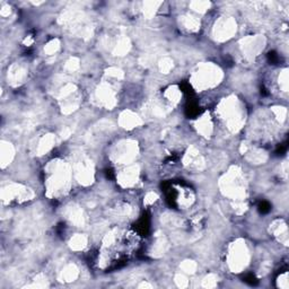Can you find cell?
<instances>
[{"label":"cell","mask_w":289,"mask_h":289,"mask_svg":"<svg viewBox=\"0 0 289 289\" xmlns=\"http://www.w3.org/2000/svg\"><path fill=\"white\" fill-rule=\"evenodd\" d=\"M35 193L28 186L21 183L10 182L1 189V201L3 205H22L34 199Z\"/></svg>","instance_id":"6"},{"label":"cell","mask_w":289,"mask_h":289,"mask_svg":"<svg viewBox=\"0 0 289 289\" xmlns=\"http://www.w3.org/2000/svg\"><path fill=\"white\" fill-rule=\"evenodd\" d=\"M157 199H158V196H157L155 192H153V191H152V192H148L147 194H146L144 202H145V205L149 206V205L155 204V202L157 201Z\"/></svg>","instance_id":"38"},{"label":"cell","mask_w":289,"mask_h":289,"mask_svg":"<svg viewBox=\"0 0 289 289\" xmlns=\"http://www.w3.org/2000/svg\"><path fill=\"white\" fill-rule=\"evenodd\" d=\"M160 5H162V2L158 1H146L142 5V14L147 20H151L158 12Z\"/></svg>","instance_id":"26"},{"label":"cell","mask_w":289,"mask_h":289,"mask_svg":"<svg viewBox=\"0 0 289 289\" xmlns=\"http://www.w3.org/2000/svg\"><path fill=\"white\" fill-rule=\"evenodd\" d=\"M216 113L226 129L231 132H237L244 127L246 119L245 106L241 100L234 95L225 97L217 105Z\"/></svg>","instance_id":"2"},{"label":"cell","mask_w":289,"mask_h":289,"mask_svg":"<svg viewBox=\"0 0 289 289\" xmlns=\"http://www.w3.org/2000/svg\"><path fill=\"white\" fill-rule=\"evenodd\" d=\"M197 268L198 264L192 260H185L183 261L181 264V269L183 270V272L187 273V275H193V273L197 271Z\"/></svg>","instance_id":"33"},{"label":"cell","mask_w":289,"mask_h":289,"mask_svg":"<svg viewBox=\"0 0 289 289\" xmlns=\"http://www.w3.org/2000/svg\"><path fill=\"white\" fill-rule=\"evenodd\" d=\"M55 145V136L54 134H44V136L37 141L36 145V154L37 155H44L51 151Z\"/></svg>","instance_id":"21"},{"label":"cell","mask_w":289,"mask_h":289,"mask_svg":"<svg viewBox=\"0 0 289 289\" xmlns=\"http://www.w3.org/2000/svg\"><path fill=\"white\" fill-rule=\"evenodd\" d=\"M183 164L186 168H189L191 171H201L204 170L206 160L205 157L200 151L197 147H190L187 149L184 157H183Z\"/></svg>","instance_id":"12"},{"label":"cell","mask_w":289,"mask_h":289,"mask_svg":"<svg viewBox=\"0 0 289 289\" xmlns=\"http://www.w3.org/2000/svg\"><path fill=\"white\" fill-rule=\"evenodd\" d=\"M271 112H272V114H273V116H275V119L276 121L278 122V123H284L285 121H286L287 120V108L286 107H283V106H273V107H271Z\"/></svg>","instance_id":"28"},{"label":"cell","mask_w":289,"mask_h":289,"mask_svg":"<svg viewBox=\"0 0 289 289\" xmlns=\"http://www.w3.org/2000/svg\"><path fill=\"white\" fill-rule=\"evenodd\" d=\"M265 43L263 35H250L239 41L238 46L244 59L253 60L263 51Z\"/></svg>","instance_id":"9"},{"label":"cell","mask_w":289,"mask_h":289,"mask_svg":"<svg viewBox=\"0 0 289 289\" xmlns=\"http://www.w3.org/2000/svg\"><path fill=\"white\" fill-rule=\"evenodd\" d=\"M47 196L51 199L65 197L73 185V167L62 159H53L46 170Z\"/></svg>","instance_id":"1"},{"label":"cell","mask_w":289,"mask_h":289,"mask_svg":"<svg viewBox=\"0 0 289 289\" xmlns=\"http://www.w3.org/2000/svg\"><path fill=\"white\" fill-rule=\"evenodd\" d=\"M163 97L165 102H166L168 105H171V106H175V105H178L180 102H181L182 92L178 86L172 85L170 86V87L165 89Z\"/></svg>","instance_id":"20"},{"label":"cell","mask_w":289,"mask_h":289,"mask_svg":"<svg viewBox=\"0 0 289 289\" xmlns=\"http://www.w3.org/2000/svg\"><path fill=\"white\" fill-rule=\"evenodd\" d=\"M194 129L197 130V132L200 134L201 137L209 139L212 136L213 132V123L212 119L209 113L202 114L200 118L196 120L194 122Z\"/></svg>","instance_id":"16"},{"label":"cell","mask_w":289,"mask_h":289,"mask_svg":"<svg viewBox=\"0 0 289 289\" xmlns=\"http://www.w3.org/2000/svg\"><path fill=\"white\" fill-rule=\"evenodd\" d=\"M130 40L127 36L120 37L119 40H116V42L113 46V53L115 55H125L130 50Z\"/></svg>","instance_id":"24"},{"label":"cell","mask_w":289,"mask_h":289,"mask_svg":"<svg viewBox=\"0 0 289 289\" xmlns=\"http://www.w3.org/2000/svg\"><path fill=\"white\" fill-rule=\"evenodd\" d=\"M211 3L209 1H192L190 2V7L192 8V10L197 12L199 14H204L207 12V10L210 8Z\"/></svg>","instance_id":"30"},{"label":"cell","mask_w":289,"mask_h":289,"mask_svg":"<svg viewBox=\"0 0 289 289\" xmlns=\"http://www.w3.org/2000/svg\"><path fill=\"white\" fill-rule=\"evenodd\" d=\"M96 103L105 108H113L116 105V94L108 82H102L94 93Z\"/></svg>","instance_id":"11"},{"label":"cell","mask_w":289,"mask_h":289,"mask_svg":"<svg viewBox=\"0 0 289 289\" xmlns=\"http://www.w3.org/2000/svg\"><path fill=\"white\" fill-rule=\"evenodd\" d=\"M180 27L187 33H196L200 29V22L191 15H183L179 20Z\"/></svg>","instance_id":"19"},{"label":"cell","mask_w":289,"mask_h":289,"mask_svg":"<svg viewBox=\"0 0 289 289\" xmlns=\"http://www.w3.org/2000/svg\"><path fill=\"white\" fill-rule=\"evenodd\" d=\"M270 233L278 242L288 245V226L283 219H276L270 225Z\"/></svg>","instance_id":"17"},{"label":"cell","mask_w":289,"mask_h":289,"mask_svg":"<svg viewBox=\"0 0 289 289\" xmlns=\"http://www.w3.org/2000/svg\"><path fill=\"white\" fill-rule=\"evenodd\" d=\"M219 189L225 197L234 202L243 201L246 194V182L241 168L231 167L219 180Z\"/></svg>","instance_id":"4"},{"label":"cell","mask_w":289,"mask_h":289,"mask_svg":"<svg viewBox=\"0 0 289 289\" xmlns=\"http://www.w3.org/2000/svg\"><path fill=\"white\" fill-rule=\"evenodd\" d=\"M59 49H60L59 40L53 39L46 44V47H44V52H46L47 55H53L54 53H57Z\"/></svg>","instance_id":"32"},{"label":"cell","mask_w":289,"mask_h":289,"mask_svg":"<svg viewBox=\"0 0 289 289\" xmlns=\"http://www.w3.org/2000/svg\"><path fill=\"white\" fill-rule=\"evenodd\" d=\"M80 63H79V59L78 58H70L68 61L66 62V69L69 71H76L78 68H79Z\"/></svg>","instance_id":"36"},{"label":"cell","mask_w":289,"mask_h":289,"mask_svg":"<svg viewBox=\"0 0 289 289\" xmlns=\"http://www.w3.org/2000/svg\"><path fill=\"white\" fill-rule=\"evenodd\" d=\"M175 283L179 287H186L189 285V280L183 275H178L175 277Z\"/></svg>","instance_id":"39"},{"label":"cell","mask_w":289,"mask_h":289,"mask_svg":"<svg viewBox=\"0 0 289 289\" xmlns=\"http://www.w3.org/2000/svg\"><path fill=\"white\" fill-rule=\"evenodd\" d=\"M237 32V23L235 18L227 15H223L215 22L212 27L213 39L218 42H225L231 40Z\"/></svg>","instance_id":"8"},{"label":"cell","mask_w":289,"mask_h":289,"mask_svg":"<svg viewBox=\"0 0 289 289\" xmlns=\"http://www.w3.org/2000/svg\"><path fill=\"white\" fill-rule=\"evenodd\" d=\"M33 42H34V40H33L31 36H27L25 39V41H24V43L27 44V47H29V46H31V44H33Z\"/></svg>","instance_id":"41"},{"label":"cell","mask_w":289,"mask_h":289,"mask_svg":"<svg viewBox=\"0 0 289 289\" xmlns=\"http://www.w3.org/2000/svg\"><path fill=\"white\" fill-rule=\"evenodd\" d=\"M106 76L108 78H112V79H115V80H120L122 79L123 76V71L119 68H115V67H112V68H108L106 70Z\"/></svg>","instance_id":"34"},{"label":"cell","mask_w":289,"mask_h":289,"mask_svg":"<svg viewBox=\"0 0 289 289\" xmlns=\"http://www.w3.org/2000/svg\"><path fill=\"white\" fill-rule=\"evenodd\" d=\"M118 183L122 187H131L136 185L139 180V167L136 165H127L116 175Z\"/></svg>","instance_id":"13"},{"label":"cell","mask_w":289,"mask_h":289,"mask_svg":"<svg viewBox=\"0 0 289 289\" xmlns=\"http://www.w3.org/2000/svg\"><path fill=\"white\" fill-rule=\"evenodd\" d=\"M288 69H283L278 77V84H279L280 91L284 93L288 92Z\"/></svg>","instance_id":"31"},{"label":"cell","mask_w":289,"mask_h":289,"mask_svg":"<svg viewBox=\"0 0 289 289\" xmlns=\"http://www.w3.org/2000/svg\"><path fill=\"white\" fill-rule=\"evenodd\" d=\"M158 68L160 70V73L164 74V75L170 74L174 68L173 60L170 59V58H163L158 63Z\"/></svg>","instance_id":"29"},{"label":"cell","mask_w":289,"mask_h":289,"mask_svg":"<svg viewBox=\"0 0 289 289\" xmlns=\"http://www.w3.org/2000/svg\"><path fill=\"white\" fill-rule=\"evenodd\" d=\"M78 276H79V270L76 265L70 263L67 264L60 272V280L65 281V283H71V281L76 280Z\"/></svg>","instance_id":"23"},{"label":"cell","mask_w":289,"mask_h":289,"mask_svg":"<svg viewBox=\"0 0 289 289\" xmlns=\"http://www.w3.org/2000/svg\"><path fill=\"white\" fill-rule=\"evenodd\" d=\"M15 157V147L12 142L2 140L0 144V165L5 170L9 164H12Z\"/></svg>","instance_id":"18"},{"label":"cell","mask_w":289,"mask_h":289,"mask_svg":"<svg viewBox=\"0 0 289 289\" xmlns=\"http://www.w3.org/2000/svg\"><path fill=\"white\" fill-rule=\"evenodd\" d=\"M88 238L84 234H76L70 238L69 246L73 251H82L87 246Z\"/></svg>","instance_id":"25"},{"label":"cell","mask_w":289,"mask_h":289,"mask_svg":"<svg viewBox=\"0 0 289 289\" xmlns=\"http://www.w3.org/2000/svg\"><path fill=\"white\" fill-rule=\"evenodd\" d=\"M224 78L219 66L212 62L199 63L191 73L190 82L198 92H205L218 86Z\"/></svg>","instance_id":"3"},{"label":"cell","mask_w":289,"mask_h":289,"mask_svg":"<svg viewBox=\"0 0 289 289\" xmlns=\"http://www.w3.org/2000/svg\"><path fill=\"white\" fill-rule=\"evenodd\" d=\"M0 14H1V16H3V17L9 16V14H10V7L9 6H3L2 8H1V10H0Z\"/></svg>","instance_id":"40"},{"label":"cell","mask_w":289,"mask_h":289,"mask_svg":"<svg viewBox=\"0 0 289 289\" xmlns=\"http://www.w3.org/2000/svg\"><path fill=\"white\" fill-rule=\"evenodd\" d=\"M277 283H278V287H280L283 289H287L289 287L288 272H285V273H283V275H280V277L278 278Z\"/></svg>","instance_id":"37"},{"label":"cell","mask_w":289,"mask_h":289,"mask_svg":"<svg viewBox=\"0 0 289 289\" xmlns=\"http://www.w3.org/2000/svg\"><path fill=\"white\" fill-rule=\"evenodd\" d=\"M27 78V67L23 63H14L8 70V80L13 86H20Z\"/></svg>","instance_id":"15"},{"label":"cell","mask_w":289,"mask_h":289,"mask_svg":"<svg viewBox=\"0 0 289 289\" xmlns=\"http://www.w3.org/2000/svg\"><path fill=\"white\" fill-rule=\"evenodd\" d=\"M138 153V145L136 141L121 140L112 148L110 157L113 163L127 166V165H131L136 160Z\"/></svg>","instance_id":"7"},{"label":"cell","mask_w":289,"mask_h":289,"mask_svg":"<svg viewBox=\"0 0 289 289\" xmlns=\"http://www.w3.org/2000/svg\"><path fill=\"white\" fill-rule=\"evenodd\" d=\"M176 202L181 209L189 208L194 202V194L190 189L180 187L178 191V197H176Z\"/></svg>","instance_id":"22"},{"label":"cell","mask_w":289,"mask_h":289,"mask_svg":"<svg viewBox=\"0 0 289 289\" xmlns=\"http://www.w3.org/2000/svg\"><path fill=\"white\" fill-rule=\"evenodd\" d=\"M250 259V250L244 239H235L228 247L226 262L232 272H242L249 265Z\"/></svg>","instance_id":"5"},{"label":"cell","mask_w":289,"mask_h":289,"mask_svg":"<svg viewBox=\"0 0 289 289\" xmlns=\"http://www.w3.org/2000/svg\"><path fill=\"white\" fill-rule=\"evenodd\" d=\"M217 283H218L217 277L215 275H212V273H210V275L206 276L205 279L202 280V286L206 288H212L217 286Z\"/></svg>","instance_id":"35"},{"label":"cell","mask_w":289,"mask_h":289,"mask_svg":"<svg viewBox=\"0 0 289 289\" xmlns=\"http://www.w3.org/2000/svg\"><path fill=\"white\" fill-rule=\"evenodd\" d=\"M73 172L75 178L82 185H89L94 181V167L91 160L86 157L81 156L76 159V162L74 163Z\"/></svg>","instance_id":"10"},{"label":"cell","mask_w":289,"mask_h":289,"mask_svg":"<svg viewBox=\"0 0 289 289\" xmlns=\"http://www.w3.org/2000/svg\"><path fill=\"white\" fill-rule=\"evenodd\" d=\"M68 219L76 226H80V225L84 224L85 220L82 210L79 208H71L68 212Z\"/></svg>","instance_id":"27"},{"label":"cell","mask_w":289,"mask_h":289,"mask_svg":"<svg viewBox=\"0 0 289 289\" xmlns=\"http://www.w3.org/2000/svg\"><path fill=\"white\" fill-rule=\"evenodd\" d=\"M142 119L139 116L136 112L131 110H126L121 112L119 115V125L126 130H133L136 128L142 126Z\"/></svg>","instance_id":"14"}]
</instances>
